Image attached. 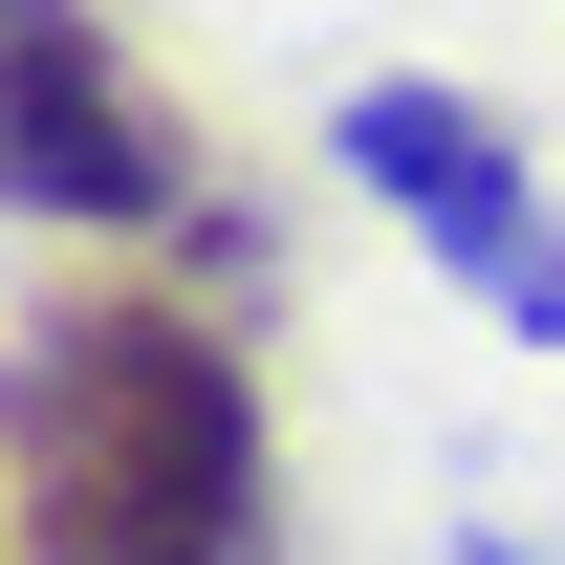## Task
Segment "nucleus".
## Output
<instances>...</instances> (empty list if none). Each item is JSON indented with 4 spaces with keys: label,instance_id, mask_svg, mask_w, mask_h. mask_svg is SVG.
I'll return each mask as SVG.
<instances>
[{
    "label": "nucleus",
    "instance_id": "nucleus-3",
    "mask_svg": "<svg viewBox=\"0 0 565 565\" xmlns=\"http://www.w3.org/2000/svg\"><path fill=\"white\" fill-rule=\"evenodd\" d=\"M327 152H349L370 196L457 262V305H479V327L565 349V217H544V174L500 152V109H457V87H349V109H327Z\"/></svg>",
    "mask_w": 565,
    "mask_h": 565
},
{
    "label": "nucleus",
    "instance_id": "nucleus-1",
    "mask_svg": "<svg viewBox=\"0 0 565 565\" xmlns=\"http://www.w3.org/2000/svg\"><path fill=\"white\" fill-rule=\"evenodd\" d=\"M0 500L22 565H282L262 370L152 282H66L0 349Z\"/></svg>",
    "mask_w": 565,
    "mask_h": 565
},
{
    "label": "nucleus",
    "instance_id": "nucleus-5",
    "mask_svg": "<svg viewBox=\"0 0 565 565\" xmlns=\"http://www.w3.org/2000/svg\"><path fill=\"white\" fill-rule=\"evenodd\" d=\"M0 544H22V500H0Z\"/></svg>",
    "mask_w": 565,
    "mask_h": 565
},
{
    "label": "nucleus",
    "instance_id": "nucleus-2",
    "mask_svg": "<svg viewBox=\"0 0 565 565\" xmlns=\"http://www.w3.org/2000/svg\"><path fill=\"white\" fill-rule=\"evenodd\" d=\"M0 196L87 217V239H174L196 217V152H174V109L131 87V44L87 0H0Z\"/></svg>",
    "mask_w": 565,
    "mask_h": 565
},
{
    "label": "nucleus",
    "instance_id": "nucleus-4",
    "mask_svg": "<svg viewBox=\"0 0 565 565\" xmlns=\"http://www.w3.org/2000/svg\"><path fill=\"white\" fill-rule=\"evenodd\" d=\"M457 565H544V544H500V522H479V544H457Z\"/></svg>",
    "mask_w": 565,
    "mask_h": 565
}]
</instances>
